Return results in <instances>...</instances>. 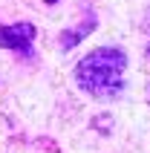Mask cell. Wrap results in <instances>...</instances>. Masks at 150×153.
Segmentation results:
<instances>
[{
  "label": "cell",
  "instance_id": "cell-2",
  "mask_svg": "<svg viewBox=\"0 0 150 153\" xmlns=\"http://www.w3.org/2000/svg\"><path fill=\"white\" fill-rule=\"evenodd\" d=\"M32 41H35V26L32 23L0 26V46L3 49H15L20 55H32Z\"/></svg>",
  "mask_w": 150,
  "mask_h": 153
},
{
  "label": "cell",
  "instance_id": "cell-1",
  "mask_svg": "<svg viewBox=\"0 0 150 153\" xmlns=\"http://www.w3.org/2000/svg\"><path fill=\"white\" fill-rule=\"evenodd\" d=\"M124 69H127V55L116 46H101L92 49L90 55H84L75 67V84L84 93L98 95V98H110V95L121 93L124 84Z\"/></svg>",
  "mask_w": 150,
  "mask_h": 153
},
{
  "label": "cell",
  "instance_id": "cell-5",
  "mask_svg": "<svg viewBox=\"0 0 150 153\" xmlns=\"http://www.w3.org/2000/svg\"><path fill=\"white\" fill-rule=\"evenodd\" d=\"M147 55H150V46H147Z\"/></svg>",
  "mask_w": 150,
  "mask_h": 153
},
{
  "label": "cell",
  "instance_id": "cell-3",
  "mask_svg": "<svg viewBox=\"0 0 150 153\" xmlns=\"http://www.w3.org/2000/svg\"><path fill=\"white\" fill-rule=\"evenodd\" d=\"M92 26H95V17L90 15V17H84V23L78 26V29H72V32L67 29V32L61 35V49H72V46H75L78 41H84V38H87V35L92 32Z\"/></svg>",
  "mask_w": 150,
  "mask_h": 153
},
{
  "label": "cell",
  "instance_id": "cell-4",
  "mask_svg": "<svg viewBox=\"0 0 150 153\" xmlns=\"http://www.w3.org/2000/svg\"><path fill=\"white\" fill-rule=\"evenodd\" d=\"M46 3H49V6H55V3H58V0H46Z\"/></svg>",
  "mask_w": 150,
  "mask_h": 153
}]
</instances>
